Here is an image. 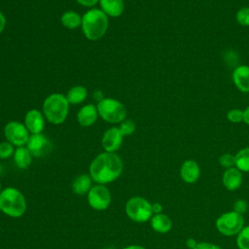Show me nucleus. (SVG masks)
<instances>
[{"label": "nucleus", "instance_id": "cd10ccee", "mask_svg": "<svg viewBox=\"0 0 249 249\" xmlns=\"http://www.w3.org/2000/svg\"><path fill=\"white\" fill-rule=\"evenodd\" d=\"M218 161H219L220 165L226 169L235 166V157H234V155L230 154V153H225V154L221 155Z\"/></svg>", "mask_w": 249, "mask_h": 249}, {"label": "nucleus", "instance_id": "4c0bfd02", "mask_svg": "<svg viewBox=\"0 0 249 249\" xmlns=\"http://www.w3.org/2000/svg\"><path fill=\"white\" fill-rule=\"evenodd\" d=\"M106 249H115V248H113V247H108V248H106Z\"/></svg>", "mask_w": 249, "mask_h": 249}, {"label": "nucleus", "instance_id": "1a4fd4ad", "mask_svg": "<svg viewBox=\"0 0 249 249\" xmlns=\"http://www.w3.org/2000/svg\"><path fill=\"white\" fill-rule=\"evenodd\" d=\"M112 200L111 193L105 185L97 184L92 186L88 193V202L94 210H105L109 207Z\"/></svg>", "mask_w": 249, "mask_h": 249}, {"label": "nucleus", "instance_id": "f8f14e48", "mask_svg": "<svg viewBox=\"0 0 249 249\" xmlns=\"http://www.w3.org/2000/svg\"><path fill=\"white\" fill-rule=\"evenodd\" d=\"M45 116L43 112L37 109H31L24 116V125L31 134L42 133L45 127Z\"/></svg>", "mask_w": 249, "mask_h": 249}, {"label": "nucleus", "instance_id": "7ed1b4c3", "mask_svg": "<svg viewBox=\"0 0 249 249\" xmlns=\"http://www.w3.org/2000/svg\"><path fill=\"white\" fill-rule=\"evenodd\" d=\"M69 102L66 95L58 92L48 95L43 101V114L45 119L53 124H63L69 113Z\"/></svg>", "mask_w": 249, "mask_h": 249}, {"label": "nucleus", "instance_id": "f3484780", "mask_svg": "<svg viewBox=\"0 0 249 249\" xmlns=\"http://www.w3.org/2000/svg\"><path fill=\"white\" fill-rule=\"evenodd\" d=\"M100 10L109 18H119L124 11V0H99Z\"/></svg>", "mask_w": 249, "mask_h": 249}, {"label": "nucleus", "instance_id": "5701e85b", "mask_svg": "<svg viewBox=\"0 0 249 249\" xmlns=\"http://www.w3.org/2000/svg\"><path fill=\"white\" fill-rule=\"evenodd\" d=\"M235 167L241 172H249V147L240 149L235 155Z\"/></svg>", "mask_w": 249, "mask_h": 249}, {"label": "nucleus", "instance_id": "0eeeda50", "mask_svg": "<svg viewBox=\"0 0 249 249\" xmlns=\"http://www.w3.org/2000/svg\"><path fill=\"white\" fill-rule=\"evenodd\" d=\"M216 228L223 235L232 236L244 228V219L241 214L234 211L226 212L216 220Z\"/></svg>", "mask_w": 249, "mask_h": 249}, {"label": "nucleus", "instance_id": "412c9836", "mask_svg": "<svg viewBox=\"0 0 249 249\" xmlns=\"http://www.w3.org/2000/svg\"><path fill=\"white\" fill-rule=\"evenodd\" d=\"M61 24L67 29H76L82 25V16L76 11H66L61 15Z\"/></svg>", "mask_w": 249, "mask_h": 249}, {"label": "nucleus", "instance_id": "f03ea898", "mask_svg": "<svg viewBox=\"0 0 249 249\" xmlns=\"http://www.w3.org/2000/svg\"><path fill=\"white\" fill-rule=\"evenodd\" d=\"M109 26L108 17L98 8H90L82 16V31L89 41L102 38Z\"/></svg>", "mask_w": 249, "mask_h": 249}, {"label": "nucleus", "instance_id": "2f4dec72", "mask_svg": "<svg viewBox=\"0 0 249 249\" xmlns=\"http://www.w3.org/2000/svg\"><path fill=\"white\" fill-rule=\"evenodd\" d=\"M98 1L99 0H76L77 3L87 8H93L98 3Z\"/></svg>", "mask_w": 249, "mask_h": 249}, {"label": "nucleus", "instance_id": "a878e982", "mask_svg": "<svg viewBox=\"0 0 249 249\" xmlns=\"http://www.w3.org/2000/svg\"><path fill=\"white\" fill-rule=\"evenodd\" d=\"M15 148L12 143L9 141H3L0 142V159L7 160L14 156Z\"/></svg>", "mask_w": 249, "mask_h": 249}, {"label": "nucleus", "instance_id": "9d476101", "mask_svg": "<svg viewBox=\"0 0 249 249\" xmlns=\"http://www.w3.org/2000/svg\"><path fill=\"white\" fill-rule=\"evenodd\" d=\"M26 147L33 157L40 158L48 155L52 151L53 143L43 133L31 134L26 143Z\"/></svg>", "mask_w": 249, "mask_h": 249}, {"label": "nucleus", "instance_id": "f704fd0d", "mask_svg": "<svg viewBox=\"0 0 249 249\" xmlns=\"http://www.w3.org/2000/svg\"><path fill=\"white\" fill-rule=\"evenodd\" d=\"M196 239L195 238H188L187 240H186V245H187V247L188 248H190V249H194L196 246Z\"/></svg>", "mask_w": 249, "mask_h": 249}, {"label": "nucleus", "instance_id": "72a5a7b5", "mask_svg": "<svg viewBox=\"0 0 249 249\" xmlns=\"http://www.w3.org/2000/svg\"><path fill=\"white\" fill-rule=\"evenodd\" d=\"M152 210L153 214H159L162 211V205L160 202H155L152 204Z\"/></svg>", "mask_w": 249, "mask_h": 249}, {"label": "nucleus", "instance_id": "20e7f679", "mask_svg": "<svg viewBox=\"0 0 249 249\" xmlns=\"http://www.w3.org/2000/svg\"><path fill=\"white\" fill-rule=\"evenodd\" d=\"M26 200L22 193L14 187H7L0 194V211L12 218L21 217L26 211Z\"/></svg>", "mask_w": 249, "mask_h": 249}, {"label": "nucleus", "instance_id": "dca6fc26", "mask_svg": "<svg viewBox=\"0 0 249 249\" xmlns=\"http://www.w3.org/2000/svg\"><path fill=\"white\" fill-rule=\"evenodd\" d=\"M224 187L229 191L237 190L242 183V173L241 171L234 167L228 168L225 170L222 177Z\"/></svg>", "mask_w": 249, "mask_h": 249}, {"label": "nucleus", "instance_id": "473e14b6", "mask_svg": "<svg viewBox=\"0 0 249 249\" xmlns=\"http://www.w3.org/2000/svg\"><path fill=\"white\" fill-rule=\"evenodd\" d=\"M6 24H7L6 17H5L4 14L0 11V34L4 31V29H5V27H6Z\"/></svg>", "mask_w": 249, "mask_h": 249}, {"label": "nucleus", "instance_id": "7c9ffc66", "mask_svg": "<svg viewBox=\"0 0 249 249\" xmlns=\"http://www.w3.org/2000/svg\"><path fill=\"white\" fill-rule=\"evenodd\" d=\"M194 249H222L220 246L209 243V242H199L196 244V246Z\"/></svg>", "mask_w": 249, "mask_h": 249}, {"label": "nucleus", "instance_id": "423d86ee", "mask_svg": "<svg viewBox=\"0 0 249 249\" xmlns=\"http://www.w3.org/2000/svg\"><path fill=\"white\" fill-rule=\"evenodd\" d=\"M125 214L127 217L137 223L149 221L153 216L152 203L144 197L133 196L125 203Z\"/></svg>", "mask_w": 249, "mask_h": 249}, {"label": "nucleus", "instance_id": "a211bd4d", "mask_svg": "<svg viewBox=\"0 0 249 249\" xmlns=\"http://www.w3.org/2000/svg\"><path fill=\"white\" fill-rule=\"evenodd\" d=\"M151 221V227L152 229L160 233H166L168 232L171 228H172V221L167 216L166 214L163 213H159V214H154L152 218L150 219Z\"/></svg>", "mask_w": 249, "mask_h": 249}, {"label": "nucleus", "instance_id": "4468645a", "mask_svg": "<svg viewBox=\"0 0 249 249\" xmlns=\"http://www.w3.org/2000/svg\"><path fill=\"white\" fill-rule=\"evenodd\" d=\"M97 107L94 104H86L81 107L77 113V121L81 126L88 127L92 125L98 118Z\"/></svg>", "mask_w": 249, "mask_h": 249}, {"label": "nucleus", "instance_id": "f257e3e1", "mask_svg": "<svg viewBox=\"0 0 249 249\" xmlns=\"http://www.w3.org/2000/svg\"><path fill=\"white\" fill-rule=\"evenodd\" d=\"M124 169L121 157L116 153L103 152L97 155L89 165V176L100 185L109 184L120 177Z\"/></svg>", "mask_w": 249, "mask_h": 249}, {"label": "nucleus", "instance_id": "e433bc0d", "mask_svg": "<svg viewBox=\"0 0 249 249\" xmlns=\"http://www.w3.org/2000/svg\"><path fill=\"white\" fill-rule=\"evenodd\" d=\"M124 249H146V248L143 247V246H141V245H135V244H133V245H128V246L124 247Z\"/></svg>", "mask_w": 249, "mask_h": 249}, {"label": "nucleus", "instance_id": "6ab92c4d", "mask_svg": "<svg viewBox=\"0 0 249 249\" xmlns=\"http://www.w3.org/2000/svg\"><path fill=\"white\" fill-rule=\"evenodd\" d=\"M32 155L26 146L17 147L14 153V161L18 168L25 169L27 168L32 161Z\"/></svg>", "mask_w": 249, "mask_h": 249}, {"label": "nucleus", "instance_id": "58836bf2", "mask_svg": "<svg viewBox=\"0 0 249 249\" xmlns=\"http://www.w3.org/2000/svg\"><path fill=\"white\" fill-rule=\"evenodd\" d=\"M1 192H2V189H1V183H0V194H1Z\"/></svg>", "mask_w": 249, "mask_h": 249}, {"label": "nucleus", "instance_id": "c756f323", "mask_svg": "<svg viewBox=\"0 0 249 249\" xmlns=\"http://www.w3.org/2000/svg\"><path fill=\"white\" fill-rule=\"evenodd\" d=\"M246 209H247V202L243 199H238L233 204V210L232 211L242 215L246 211Z\"/></svg>", "mask_w": 249, "mask_h": 249}, {"label": "nucleus", "instance_id": "b1692460", "mask_svg": "<svg viewBox=\"0 0 249 249\" xmlns=\"http://www.w3.org/2000/svg\"><path fill=\"white\" fill-rule=\"evenodd\" d=\"M236 244L239 249H249V226L244 227L237 234Z\"/></svg>", "mask_w": 249, "mask_h": 249}, {"label": "nucleus", "instance_id": "bb28decb", "mask_svg": "<svg viewBox=\"0 0 249 249\" xmlns=\"http://www.w3.org/2000/svg\"><path fill=\"white\" fill-rule=\"evenodd\" d=\"M237 23L241 26H249V7L240 8L235 15Z\"/></svg>", "mask_w": 249, "mask_h": 249}, {"label": "nucleus", "instance_id": "9b49d317", "mask_svg": "<svg viewBox=\"0 0 249 249\" xmlns=\"http://www.w3.org/2000/svg\"><path fill=\"white\" fill-rule=\"evenodd\" d=\"M124 140V135L120 131L119 127L112 126L109 127L102 135L101 138V145L105 152H111L116 153L118 151Z\"/></svg>", "mask_w": 249, "mask_h": 249}, {"label": "nucleus", "instance_id": "c9c22d12", "mask_svg": "<svg viewBox=\"0 0 249 249\" xmlns=\"http://www.w3.org/2000/svg\"><path fill=\"white\" fill-rule=\"evenodd\" d=\"M243 122L249 125V106L243 110Z\"/></svg>", "mask_w": 249, "mask_h": 249}, {"label": "nucleus", "instance_id": "ddd939ff", "mask_svg": "<svg viewBox=\"0 0 249 249\" xmlns=\"http://www.w3.org/2000/svg\"><path fill=\"white\" fill-rule=\"evenodd\" d=\"M232 82L236 89L244 93L249 92V66L241 64L232 71Z\"/></svg>", "mask_w": 249, "mask_h": 249}, {"label": "nucleus", "instance_id": "393cba45", "mask_svg": "<svg viewBox=\"0 0 249 249\" xmlns=\"http://www.w3.org/2000/svg\"><path fill=\"white\" fill-rule=\"evenodd\" d=\"M119 129L124 136H128L133 134L136 130V124L131 119L126 118L120 124Z\"/></svg>", "mask_w": 249, "mask_h": 249}, {"label": "nucleus", "instance_id": "39448f33", "mask_svg": "<svg viewBox=\"0 0 249 249\" xmlns=\"http://www.w3.org/2000/svg\"><path fill=\"white\" fill-rule=\"evenodd\" d=\"M96 107L98 116L107 123L121 124L126 119V108L118 99L104 97L98 101Z\"/></svg>", "mask_w": 249, "mask_h": 249}, {"label": "nucleus", "instance_id": "4be33fe9", "mask_svg": "<svg viewBox=\"0 0 249 249\" xmlns=\"http://www.w3.org/2000/svg\"><path fill=\"white\" fill-rule=\"evenodd\" d=\"M88 97V89L84 86H74L69 89L66 93V98L69 104H80Z\"/></svg>", "mask_w": 249, "mask_h": 249}, {"label": "nucleus", "instance_id": "6e6552de", "mask_svg": "<svg viewBox=\"0 0 249 249\" xmlns=\"http://www.w3.org/2000/svg\"><path fill=\"white\" fill-rule=\"evenodd\" d=\"M4 135L10 143L16 147L25 146L30 134L24 124L18 121H10L4 126Z\"/></svg>", "mask_w": 249, "mask_h": 249}, {"label": "nucleus", "instance_id": "2eb2a0df", "mask_svg": "<svg viewBox=\"0 0 249 249\" xmlns=\"http://www.w3.org/2000/svg\"><path fill=\"white\" fill-rule=\"evenodd\" d=\"M200 175V168L197 162L194 160H185L180 168V176L182 180L188 184H193L197 181Z\"/></svg>", "mask_w": 249, "mask_h": 249}, {"label": "nucleus", "instance_id": "aec40b11", "mask_svg": "<svg viewBox=\"0 0 249 249\" xmlns=\"http://www.w3.org/2000/svg\"><path fill=\"white\" fill-rule=\"evenodd\" d=\"M92 179L88 174H81L77 176L72 182V191L79 196L88 194L91 189Z\"/></svg>", "mask_w": 249, "mask_h": 249}, {"label": "nucleus", "instance_id": "c85d7f7f", "mask_svg": "<svg viewBox=\"0 0 249 249\" xmlns=\"http://www.w3.org/2000/svg\"><path fill=\"white\" fill-rule=\"evenodd\" d=\"M227 119L232 124H239L243 122V110L240 109H231L227 113Z\"/></svg>", "mask_w": 249, "mask_h": 249}]
</instances>
